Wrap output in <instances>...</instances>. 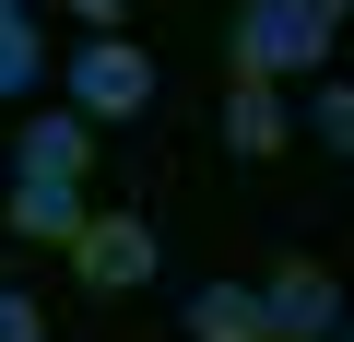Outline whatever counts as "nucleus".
<instances>
[{
	"instance_id": "nucleus-1",
	"label": "nucleus",
	"mask_w": 354,
	"mask_h": 342,
	"mask_svg": "<svg viewBox=\"0 0 354 342\" xmlns=\"http://www.w3.org/2000/svg\"><path fill=\"white\" fill-rule=\"evenodd\" d=\"M225 59H236V83H295V71L330 59V12L319 0H236Z\"/></svg>"
},
{
	"instance_id": "nucleus-2",
	"label": "nucleus",
	"mask_w": 354,
	"mask_h": 342,
	"mask_svg": "<svg viewBox=\"0 0 354 342\" xmlns=\"http://www.w3.org/2000/svg\"><path fill=\"white\" fill-rule=\"evenodd\" d=\"M71 95H83V118H142L153 106V59L130 48V36H83V59H71Z\"/></svg>"
},
{
	"instance_id": "nucleus-3",
	"label": "nucleus",
	"mask_w": 354,
	"mask_h": 342,
	"mask_svg": "<svg viewBox=\"0 0 354 342\" xmlns=\"http://www.w3.org/2000/svg\"><path fill=\"white\" fill-rule=\"evenodd\" d=\"M71 272H83L95 295H142V283H153V225H142V213H83Z\"/></svg>"
},
{
	"instance_id": "nucleus-4",
	"label": "nucleus",
	"mask_w": 354,
	"mask_h": 342,
	"mask_svg": "<svg viewBox=\"0 0 354 342\" xmlns=\"http://www.w3.org/2000/svg\"><path fill=\"white\" fill-rule=\"evenodd\" d=\"M260 330H272V342H330V330H342V283H330L319 260H283V272L260 283Z\"/></svg>"
},
{
	"instance_id": "nucleus-5",
	"label": "nucleus",
	"mask_w": 354,
	"mask_h": 342,
	"mask_svg": "<svg viewBox=\"0 0 354 342\" xmlns=\"http://www.w3.org/2000/svg\"><path fill=\"white\" fill-rule=\"evenodd\" d=\"M83 178H36V165H24V178H12V236H48V248H71L83 236Z\"/></svg>"
},
{
	"instance_id": "nucleus-6",
	"label": "nucleus",
	"mask_w": 354,
	"mask_h": 342,
	"mask_svg": "<svg viewBox=\"0 0 354 342\" xmlns=\"http://www.w3.org/2000/svg\"><path fill=\"white\" fill-rule=\"evenodd\" d=\"M83 153H95V118H71V106H36L12 130V165H36V178H83Z\"/></svg>"
},
{
	"instance_id": "nucleus-7",
	"label": "nucleus",
	"mask_w": 354,
	"mask_h": 342,
	"mask_svg": "<svg viewBox=\"0 0 354 342\" xmlns=\"http://www.w3.org/2000/svg\"><path fill=\"white\" fill-rule=\"evenodd\" d=\"M283 130H295L283 83H236V95H225V142H236V153H283Z\"/></svg>"
},
{
	"instance_id": "nucleus-8",
	"label": "nucleus",
	"mask_w": 354,
	"mask_h": 342,
	"mask_svg": "<svg viewBox=\"0 0 354 342\" xmlns=\"http://www.w3.org/2000/svg\"><path fill=\"white\" fill-rule=\"evenodd\" d=\"M189 342H272L260 330V283H201L189 295Z\"/></svg>"
},
{
	"instance_id": "nucleus-9",
	"label": "nucleus",
	"mask_w": 354,
	"mask_h": 342,
	"mask_svg": "<svg viewBox=\"0 0 354 342\" xmlns=\"http://www.w3.org/2000/svg\"><path fill=\"white\" fill-rule=\"evenodd\" d=\"M48 83V36H36V12H0V106H24Z\"/></svg>"
},
{
	"instance_id": "nucleus-10",
	"label": "nucleus",
	"mask_w": 354,
	"mask_h": 342,
	"mask_svg": "<svg viewBox=\"0 0 354 342\" xmlns=\"http://www.w3.org/2000/svg\"><path fill=\"white\" fill-rule=\"evenodd\" d=\"M307 130H319L330 153H354V83H319V106H307Z\"/></svg>"
},
{
	"instance_id": "nucleus-11",
	"label": "nucleus",
	"mask_w": 354,
	"mask_h": 342,
	"mask_svg": "<svg viewBox=\"0 0 354 342\" xmlns=\"http://www.w3.org/2000/svg\"><path fill=\"white\" fill-rule=\"evenodd\" d=\"M0 342H48V307H36L24 283H0Z\"/></svg>"
},
{
	"instance_id": "nucleus-12",
	"label": "nucleus",
	"mask_w": 354,
	"mask_h": 342,
	"mask_svg": "<svg viewBox=\"0 0 354 342\" xmlns=\"http://www.w3.org/2000/svg\"><path fill=\"white\" fill-rule=\"evenodd\" d=\"M71 12H95V36H118V12H130V0H71Z\"/></svg>"
},
{
	"instance_id": "nucleus-13",
	"label": "nucleus",
	"mask_w": 354,
	"mask_h": 342,
	"mask_svg": "<svg viewBox=\"0 0 354 342\" xmlns=\"http://www.w3.org/2000/svg\"><path fill=\"white\" fill-rule=\"evenodd\" d=\"M330 342H354V295H342V330H330Z\"/></svg>"
},
{
	"instance_id": "nucleus-14",
	"label": "nucleus",
	"mask_w": 354,
	"mask_h": 342,
	"mask_svg": "<svg viewBox=\"0 0 354 342\" xmlns=\"http://www.w3.org/2000/svg\"><path fill=\"white\" fill-rule=\"evenodd\" d=\"M319 12H330V24H342V12H354V0H319Z\"/></svg>"
},
{
	"instance_id": "nucleus-15",
	"label": "nucleus",
	"mask_w": 354,
	"mask_h": 342,
	"mask_svg": "<svg viewBox=\"0 0 354 342\" xmlns=\"http://www.w3.org/2000/svg\"><path fill=\"white\" fill-rule=\"evenodd\" d=\"M0 12H36V0H0Z\"/></svg>"
}]
</instances>
